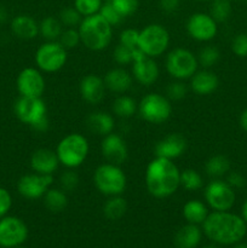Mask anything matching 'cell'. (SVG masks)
I'll return each instance as SVG.
<instances>
[{
	"label": "cell",
	"instance_id": "cell-1",
	"mask_svg": "<svg viewBox=\"0 0 247 248\" xmlns=\"http://www.w3.org/2000/svg\"><path fill=\"white\" fill-rule=\"evenodd\" d=\"M203 235L219 246L236 245L247 234V224L242 217L230 211H211L201 225Z\"/></svg>",
	"mask_w": 247,
	"mask_h": 248
},
{
	"label": "cell",
	"instance_id": "cell-2",
	"mask_svg": "<svg viewBox=\"0 0 247 248\" xmlns=\"http://www.w3.org/2000/svg\"><path fill=\"white\" fill-rule=\"evenodd\" d=\"M145 188L155 199H167L181 188V170L173 160L153 159L145 169Z\"/></svg>",
	"mask_w": 247,
	"mask_h": 248
},
{
	"label": "cell",
	"instance_id": "cell-3",
	"mask_svg": "<svg viewBox=\"0 0 247 248\" xmlns=\"http://www.w3.org/2000/svg\"><path fill=\"white\" fill-rule=\"evenodd\" d=\"M77 31L82 45L93 52L106 50L113 40V27L99 14L82 17Z\"/></svg>",
	"mask_w": 247,
	"mask_h": 248
},
{
	"label": "cell",
	"instance_id": "cell-4",
	"mask_svg": "<svg viewBox=\"0 0 247 248\" xmlns=\"http://www.w3.org/2000/svg\"><path fill=\"white\" fill-rule=\"evenodd\" d=\"M60 165L65 169L77 170L87 160L90 154L89 140L79 132L64 136L55 149Z\"/></svg>",
	"mask_w": 247,
	"mask_h": 248
},
{
	"label": "cell",
	"instance_id": "cell-5",
	"mask_svg": "<svg viewBox=\"0 0 247 248\" xmlns=\"http://www.w3.org/2000/svg\"><path fill=\"white\" fill-rule=\"evenodd\" d=\"M14 111L16 118L36 132L44 133L50 127L47 106L43 98L21 97L15 102Z\"/></svg>",
	"mask_w": 247,
	"mask_h": 248
},
{
	"label": "cell",
	"instance_id": "cell-6",
	"mask_svg": "<svg viewBox=\"0 0 247 248\" xmlns=\"http://www.w3.org/2000/svg\"><path fill=\"white\" fill-rule=\"evenodd\" d=\"M94 186L104 196L123 195L127 186V177L119 165L104 162L96 167L92 176Z\"/></svg>",
	"mask_w": 247,
	"mask_h": 248
},
{
	"label": "cell",
	"instance_id": "cell-7",
	"mask_svg": "<svg viewBox=\"0 0 247 248\" xmlns=\"http://www.w3.org/2000/svg\"><path fill=\"white\" fill-rule=\"evenodd\" d=\"M171 35L166 27L160 23H150L139 31L138 47L145 56L157 58L170 47Z\"/></svg>",
	"mask_w": 247,
	"mask_h": 248
},
{
	"label": "cell",
	"instance_id": "cell-8",
	"mask_svg": "<svg viewBox=\"0 0 247 248\" xmlns=\"http://www.w3.org/2000/svg\"><path fill=\"white\" fill-rule=\"evenodd\" d=\"M165 69L173 80L185 81L199 69L198 57L188 48L176 47L166 55Z\"/></svg>",
	"mask_w": 247,
	"mask_h": 248
},
{
	"label": "cell",
	"instance_id": "cell-9",
	"mask_svg": "<svg viewBox=\"0 0 247 248\" xmlns=\"http://www.w3.org/2000/svg\"><path fill=\"white\" fill-rule=\"evenodd\" d=\"M138 114L147 123L153 125H161L166 123L172 115V103L167 96L159 92H150L138 103Z\"/></svg>",
	"mask_w": 247,
	"mask_h": 248
},
{
	"label": "cell",
	"instance_id": "cell-10",
	"mask_svg": "<svg viewBox=\"0 0 247 248\" xmlns=\"http://www.w3.org/2000/svg\"><path fill=\"white\" fill-rule=\"evenodd\" d=\"M68 50L60 41H45L35 51L34 62L36 68L46 74L57 73L67 64Z\"/></svg>",
	"mask_w": 247,
	"mask_h": 248
},
{
	"label": "cell",
	"instance_id": "cell-11",
	"mask_svg": "<svg viewBox=\"0 0 247 248\" xmlns=\"http://www.w3.org/2000/svg\"><path fill=\"white\" fill-rule=\"evenodd\" d=\"M206 205L212 211H230L236 201V193L223 178L211 179L203 190Z\"/></svg>",
	"mask_w": 247,
	"mask_h": 248
},
{
	"label": "cell",
	"instance_id": "cell-12",
	"mask_svg": "<svg viewBox=\"0 0 247 248\" xmlns=\"http://www.w3.org/2000/svg\"><path fill=\"white\" fill-rule=\"evenodd\" d=\"M28 227L21 218L7 215L0 219V247L22 246L28 239Z\"/></svg>",
	"mask_w": 247,
	"mask_h": 248
},
{
	"label": "cell",
	"instance_id": "cell-13",
	"mask_svg": "<svg viewBox=\"0 0 247 248\" xmlns=\"http://www.w3.org/2000/svg\"><path fill=\"white\" fill-rule=\"evenodd\" d=\"M185 31L193 40L207 44L217 35L218 23L210 14L195 12L186 19Z\"/></svg>",
	"mask_w": 247,
	"mask_h": 248
},
{
	"label": "cell",
	"instance_id": "cell-14",
	"mask_svg": "<svg viewBox=\"0 0 247 248\" xmlns=\"http://www.w3.org/2000/svg\"><path fill=\"white\" fill-rule=\"evenodd\" d=\"M16 89L21 97L40 98L46 89L44 73L36 67H27L16 78Z\"/></svg>",
	"mask_w": 247,
	"mask_h": 248
},
{
	"label": "cell",
	"instance_id": "cell-15",
	"mask_svg": "<svg viewBox=\"0 0 247 248\" xmlns=\"http://www.w3.org/2000/svg\"><path fill=\"white\" fill-rule=\"evenodd\" d=\"M52 176H45L35 172L27 173L17 182V191L27 200H38L43 199L46 191L52 186Z\"/></svg>",
	"mask_w": 247,
	"mask_h": 248
},
{
	"label": "cell",
	"instance_id": "cell-16",
	"mask_svg": "<svg viewBox=\"0 0 247 248\" xmlns=\"http://www.w3.org/2000/svg\"><path fill=\"white\" fill-rule=\"evenodd\" d=\"M101 153L107 162L119 165L125 164L128 157V148L126 140L119 133L111 132L104 136L101 142Z\"/></svg>",
	"mask_w": 247,
	"mask_h": 248
},
{
	"label": "cell",
	"instance_id": "cell-17",
	"mask_svg": "<svg viewBox=\"0 0 247 248\" xmlns=\"http://www.w3.org/2000/svg\"><path fill=\"white\" fill-rule=\"evenodd\" d=\"M185 137L178 132L169 133L156 143L154 148L155 156L169 160H176L181 157L186 150Z\"/></svg>",
	"mask_w": 247,
	"mask_h": 248
},
{
	"label": "cell",
	"instance_id": "cell-18",
	"mask_svg": "<svg viewBox=\"0 0 247 248\" xmlns=\"http://www.w3.org/2000/svg\"><path fill=\"white\" fill-rule=\"evenodd\" d=\"M132 74L133 80L137 81L142 86H152L157 81L160 77V68L155 58L143 56L132 63Z\"/></svg>",
	"mask_w": 247,
	"mask_h": 248
},
{
	"label": "cell",
	"instance_id": "cell-19",
	"mask_svg": "<svg viewBox=\"0 0 247 248\" xmlns=\"http://www.w3.org/2000/svg\"><path fill=\"white\" fill-rule=\"evenodd\" d=\"M81 98L91 106H97L106 98L107 87L103 78L97 74H87L79 84Z\"/></svg>",
	"mask_w": 247,
	"mask_h": 248
},
{
	"label": "cell",
	"instance_id": "cell-20",
	"mask_svg": "<svg viewBox=\"0 0 247 248\" xmlns=\"http://www.w3.org/2000/svg\"><path fill=\"white\" fill-rule=\"evenodd\" d=\"M189 87L198 96H210L219 87V78L211 69H198L189 79Z\"/></svg>",
	"mask_w": 247,
	"mask_h": 248
},
{
	"label": "cell",
	"instance_id": "cell-21",
	"mask_svg": "<svg viewBox=\"0 0 247 248\" xmlns=\"http://www.w3.org/2000/svg\"><path fill=\"white\" fill-rule=\"evenodd\" d=\"M60 167L57 154L48 148H39L31 156V171L39 174L52 176Z\"/></svg>",
	"mask_w": 247,
	"mask_h": 248
},
{
	"label": "cell",
	"instance_id": "cell-22",
	"mask_svg": "<svg viewBox=\"0 0 247 248\" xmlns=\"http://www.w3.org/2000/svg\"><path fill=\"white\" fill-rule=\"evenodd\" d=\"M104 84L108 91L115 94H124L132 87L133 77L124 67L111 68L103 78Z\"/></svg>",
	"mask_w": 247,
	"mask_h": 248
},
{
	"label": "cell",
	"instance_id": "cell-23",
	"mask_svg": "<svg viewBox=\"0 0 247 248\" xmlns=\"http://www.w3.org/2000/svg\"><path fill=\"white\" fill-rule=\"evenodd\" d=\"M86 127L90 132L104 137V136L114 132L115 118L113 114L108 113V111H92L86 118Z\"/></svg>",
	"mask_w": 247,
	"mask_h": 248
},
{
	"label": "cell",
	"instance_id": "cell-24",
	"mask_svg": "<svg viewBox=\"0 0 247 248\" xmlns=\"http://www.w3.org/2000/svg\"><path fill=\"white\" fill-rule=\"evenodd\" d=\"M11 31L22 40H33L39 35V23L29 15H17L12 18Z\"/></svg>",
	"mask_w": 247,
	"mask_h": 248
},
{
	"label": "cell",
	"instance_id": "cell-25",
	"mask_svg": "<svg viewBox=\"0 0 247 248\" xmlns=\"http://www.w3.org/2000/svg\"><path fill=\"white\" fill-rule=\"evenodd\" d=\"M202 229L200 225L189 224L181 228L174 236V244L177 248H196L202 240Z\"/></svg>",
	"mask_w": 247,
	"mask_h": 248
},
{
	"label": "cell",
	"instance_id": "cell-26",
	"mask_svg": "<svg viewBox=\"0 0 247 248\" xmlns=\"http://www.w3.org/2000/svg\"><path fill=\"white\" fill-rule=\"evenodd\" d=\"M182 215L189 224L202 225L207 216L210 215V208L203 201L193 199L184 203L183 208H182Z\"/></svg>",
	"mask_w": 247,
	"mask_h": 248
},
{
	"label": "cell",
	"instance_id": "cell-27",
	"mask_svg": "<svg viewBox=\"0 0 247 248\" xmlns=\"http://www.w3.org/2000/svg\"><path fill=\"white\" fill-rule=\"evenodd\" d=\"M43 202L46 210L52 213H60L64 211L68 206V193L62 190L61 188H53L51 186L45 195L43 196Z\"/></svg>",
	"mask_w": 247,
	"mask_h": 248
},
{
	"label": "cell",
	"instance_id": "cell-28",
	"mask_svg": "<svg viewBox=\"0 0 247 248\" xmlns=\"http://www.w3.org/2000/svg\"><path fill=\"white\" fill-rule=\"evenodd\" d=\"M111 110H113L114 116L126 120V119L132 118L137 113L138 103L133 97L128 94H118V97L113 102Z\"/></svg>",
	"mask_w": 247,
	"mask_h": 248
},
{
	"label": "cell",
	"instance_id": "cell-29",
	"mask_svg": "<svg viewBox=\"0 0 247 248\" xmlns=\"http://www.w3.org/2000/svg\"><path fill=\"white\" fill-rule=\"evenodd\" d=\"M230 169H232L230 160L222 154L213 155L205 164L206 174L212 179L223 178L229 173Z\"/></svg>",
	"mask_w": 247,
	"mask_h": 248
},
{
	"label": "cell",
	"instance_id": "cell-30",
	"mask_svg": "<svg viewBox=\"0 0 247 248\" xmlns=\"http://www.w3.org/2000/svg\"><path fill=\"white\" fill-rule=\"evenodd\" d=\"M127 212V201L123 195L108 196L103 205V215L109 220H119Z\"/></svg>",
	"mask_w": 247,
	"mask_h": 248
},
{
	"label": "cell",
	"instance_id": "cell-31",
	"mask_svg": "<svg viewBox=\"0 0 247 248\" xmlns=\"http://www.w3.org/2000/svg\"><path fill=\"white\" fill-rule=\"evenodd\" d=\"M63 31V24L60 18L53 16L44 17L39 23V34L45 39V41H56L60 39Z\"/></svg>",
	"mask_w": 247,
	"mask_h": 248
},
{
	"label": "cell",
	"instance_id": "cell-32",
	"mask_svg": "<svg viewBox=\"0 0 247 248\" xmlns=\"http://www.w3.org/2000/svg\"><path fill=\"white\" fill-rule=\"evenodd\" d=\"M145 56L139 48H136V50H131V48L126 47V46L121 45V44H118L115 46L113 51V60L115 61L116 64L121 65H128L132 64L135 61H137L138 58Z\"/></svg>",
	"mask_w": 247,
	"mask_h": 248
},
{
	"label": "cell",
	"instance_id": "cell-33",
	"mask_svg": "<svg viewBox=\"0 0 247 248\" xmlns=\"http://www.w3.org/2000/svg\"><path fill=\"white\" fill-rule=\"evenodd\" d=\"M220 51L217 46L207 44L203 47L200 48L199 53L196 55L198 57L199 65L203 69H211L213 65L217 64L220 60Z\"/></svg>",
	"mask_w": 247,
	"mask_h": 248
},
{
	"label": "cell",
	"instance_id": "cell-34",
	"mask_svg": "<svg viewBox=\"0 0 247 248\" xmlns=\"http://www.w3.org/2000/svg\"><path fill=\"white\" fill-rule=\"evenodd\" d=\"M232 0H211L210 12L218 24L224 23L232 16Z\"/></svg>",
	"mask_w": 247,
	"mask_h": 248
},
{
	"label": "cell",
	"instance_id": "cell-35",
	"mask_svg": "<svg viewBox=\"0 0 247 248\" xmlns=\"http://www.w3.org/2000/svg\"><path fill=\"white\" fill-rule=\"evenodd\" d=\"M181 186L186 191H198L203 186V178L199 171L185 169L181 171Z\"/></svg>",
	"mask_w": 247,
	"mask_h": 248
},
{
	"label": "cell",
	"instance_id": "cell-36",
	"mask_svg": "<svg viewBox=\"0 0 247 248\" xmlns=\"http://www.w3.org/2000/svg\"><path fill=\"white\" fill-rule=\"evenodd\" d=\"M58 18L65 28H77L80 22H81L82 16L74 6H68L61 10Z\"/></svg>",
	"mask_w": 247,
	"mask_h": 248
},
{
	"label": "cell",
	"instance_id": "cell-37",
	"mask_svg": "<svg viewBox=\"0 0 247 248\" xmlns=\"http://www.w3.org/2000/svg\"><path fill=\"white\" fill-rule=\"evenodd\" d=\"M58 182H60V188L62 189V190H64L65 193H72V191H74L75 189L77 188V186H79L80 178L79 174L75 172V170L65 169L64 171L61 173Z\"/></svg>",
	"mask_w": 247,
	"mask_h": 248
},
{
	"label": "cell",
	"instance_id": "cell-38",
	"mask_svg": "<svg viewBox=\"0 0 247 248\" xmlns=\"http://www.w3.org/2000/svg\"><path fill=\"white\" fill-rule=\"evenodd\" d=\"M103 0H74V7L82 17L98 14Z\"/></svg>",
	"mask_w": 247,
	"mask_h": 248
},
{
	"label": "cell",
	"instance_id": "cell-39",
	"mask_svg": "<svg viewBox=\"0 0 247 248\" xmlns=\"http://www.w3.org/2000/svg\"><path fill=\"white\" fill-rule=\"evenodd\" d=\"M61 45L68 51L73 50L77 47L79 44H81V39H80V34L77 28H65L61 33L60 39H58Z\"/></svg>",
	"mask_w": 247,
	"mask_h": 248
},
{
	"label": "cell",
	"instance_id": "cell-40",
	"mask_svg": "<svg viewBox=\"0 0 247 248\" xmlns=\"http://www.w3.org/2000/svg\"><path fill=\"white\" fill-rule=\"evenodd\" d=\"M98 14L101 15L111 27L119 26V24L123 23V21L125 19L120 14H119L118 10L113 6V4H111L110 1L103 2Z\"/></svg>",
	"mask_w": 247,
	"mask_h": 248
},
{
	"label": "cell",
	"instance_id": "cell-41",
	"mask_svg": "<svg viewBox=\"0 0 247 248\" xmlns=\"http://www.w3.org/2000/svg\"><path fill=\"white\" fill-rule=\"evenodd\" d=\"M188 93V86L181 80H173L166 87V96L170 101H182Z\"/></svg>",
	"mask_w": 247,
	"mask_h": 248
},
{
	"label": "cell",
	"instance_id": "cell-42",
	"mask_svg": "<svg viewBox=\"0 0 247 248\" xmlns=\"http://www.w3.org/2000/svg\"><path fill=\"white\" fill-rule=\"evenodd\" d=\"M110 2L124 18L135 15L139 6L138 0H110Z\"/></svg>",
	"mask_w": 247,
	"mask_h": 248
},
{
	"label": "cell",
	"instance_id": "cell-43",
	"mask_svg": "<svg viewBox=\"0 0 247 248\" xmlns=\"http://www.w3.org/2000/svg\"><path fill=\"white\" fill-rule=\"evenodd\" d=\"M138 40H139V31H137V29L126 28L119 35V44L131 48V50L139 48L138 47Z\"/></svg>",
	"mask_w": 247,
	"mask_h": 248
},
{
	"label": "cell",
	"instance_id": "cell-44",
	"mask_svg": "<svg viewBox=\"0 0 247 248\" xmlns=\"http://www.w3.org/2000/svg\"><path fill=\"white\" fill-rule=\"evenodd\" d=\"M232 53L240 58L247 57V34L239 33L232 38V44H230Z\"/></svg>",
	"mask_w": 247,
	"mask_h": 248
},
{
	"label": "cell",
	"instance_id": "cell-45",
	"mask_svg": "<svg viewBox=\"0 0 247 248\" xmlns=\"http://www.w3.org/2000/svg\"><path fill=\"white\" fill-rule=\"evenodd\" d=\"M12 207V195L6 188L0 186V219L9 215Z\"/></svg>",
	"mask_w": 247,
	"mask_h": 248
},
{
	"label": "cell",
	"instance_id": "cell-46",
	"mask_svg": "<svg viewBox=\"0 0 247 248\" xmlns=\"http://www.w3.org/2000/svg\"><path fill=\"white\" fill-rule=\"evenodd\" d=\"M225 181H227V183L229 184L234 190L244 189L247 184V181L244 177V174H241L240 172L236 171H229V173L225 176Z\"/></svg>",
	"mask_w": 247,
	"mask_h": 248
},
{
	"label": "cell",
	"instance_id": "cell-47",
	"mask_svg": "<svg viewBox=\"0 0 247 248\" xmlns=\"http://www.w3.org/2000/svg\"><path fill=\"white\" fill-rule=\"evenodd\" d=\"M181 0H159V6L166 14H172L178 10Z\"/></svg>",
	"mask_w": 247,
	"mask_h": 248
},
{
	"label": "cell",
	"instance_id": "cell-48",
	"mask_svg": "<svg viewBox=\"0 0 247 248\" xmlns=\"http://www.w3.org/2000/svg\"><path fill=\"white\" fill-rule=\"evenodd\" d=\"M239 124H240V127L247 132V108L244 109L240 114V118H239Z\"/></svg>",
	"mask_w": 247,
	"mask_h": 248
},
{
	"label": "cell",
	"instance_id": "cell-49",
	"mask_svg": "<svg viewBox=\"0 0 247 248\" xmlns=\"http://www.w3.org/2000/svg\"><path fill=\"white\" fill-rule=\"evenodd\" d=\"M7 19H9V11H7L6 7L0 5V24L7 22Z\"/></svg>",
	"mask_w": 247,
	"mask_h": 248
},
{
	"label": "cell",
	"instance_id": "cell-50",
	"mask_svg": "<svg viewBox=\"0 0 247 248\" xmlns=\"http://www.w3.org/2000/svg\"><path fill=\"white\" fill-rule=\"evenodd\" d=\"M240 216H241L242 219H244L245 222H246V224H247V199L244 201V203H242L241 215H240Z\"/></svg>",
	"mask_w": 247,
	"mask_h": 248
},
{
	"label": "cell",
	"instance_id": "cell-51",
	"mask_svg": "<svg viewBox=\"0 0 247 248\" xmlns=\"http://www.w3.org/2000/svg\"><path fill=\"white\" fill-rule=\"evenodd\" d=\"M203 248H220L219 247V245H217V244H210V245H207V246H205Z\"/></svg>",
	"mask_w": 247,
	"mask_h": 248
},
{
	"label": "cell",
	"instance_id": "cell-52",
	"mask_svg": "<svg viewBox=\"0 0 247 248\" xmlns=\"http://www.w3.org/2000/svg\"><path fill=\"white\" fill-rule=\"evenodd\" d=\"M234 248H247V245H237Z\"/></svg>",
	"mask_w": 247,
	"mask_h": 248
},
{
	"label": "cell",
	"instance_id": "cell-53",
	"mask_svg": "<svg viewBox=\"0 0 247 248\" xmlns=\"http://www.w3.org/2000/svg\"><path fill=\"white\" fill-rule=\"evenodd\" d=\"M196 1H206V0H196Z\"/></svg>",
	"mask_w": 247,
	"mask_h": 248
},
{
	"label": "cell",
	"instance_id": "cell-54",
	"mask_svg": "<svg viewBox=\"0 0 247 248\" xmlns=\"http://www.w3.org/2000/svg\"><path fill=\"white\" fill-rule=\"evenodd\" d=\"M106 1H110V0H103V2H106Z\"/></svg>",
	"mask_w": 247,
	"mask_h": 248
},
{
	"label": "cell",
	"instance_id": "cell-55",
	"mask_svg": "<svg viewBox=\"0 0 247 248\" xmlns=\"http://www.w3.org/2000/svg\"><path fill=\"white\" fill-rule=\"evenodd\" d=\"M15 248H24V247H22V246H18V247H15Z\"/></svg>",
	"mask_w": 247,
	"mask_h": 248
},
{
	"label": "cell",
	"instance_id": "cell-56",
	"mask_svg": "<svg viewBox=\"0 0 247 248\" xmlns=\"http://www.w3.org/2000/svg\"><path fill=\"white\" fill-rule=\"evenodd\" d=\"M236 1H240V0H236Z\"/></svg>",
	"mask_w": 247,
	"mask_h": 248
},
{
	"label": "cell",
	"instance_id": "cell-57",
	"mask_svg": "<svg viewBox=\"0 0 247 248\" xmlns=\"http://www.w3.org/2000/svg\"><path fill=\"white\" fill-rule=\"evenodd\" d=\"M246 1H247V0H246Z\"/></svg>",
	"mask_w": 247,
	"mask_h": 248
}]
</instances>
